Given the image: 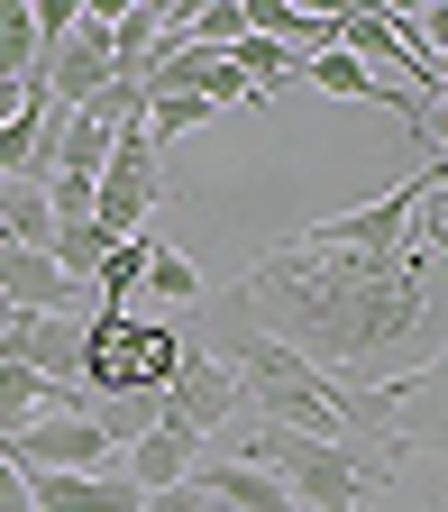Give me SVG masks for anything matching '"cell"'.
<instances>
[{
    "label": "cell",
    "mask_w": 448,
    "mask_h": 512,
    "mask_svg": "<svg viewBox=\"0 0 448 512\" xmlns=\"http://www.w3.org/2000/svg\"><path fill=\"white\" fill-rule=\"evenodd\" d=\"M229 421H238V375H229L220 357L192 348V357L165 375V421H156V430H174V439H192V448H211Z\"/></svg>",
    "instance_id": "obj_4"
},
{
    "label": "cell",
    "mask_w": 448,
    "mask_h": 512,
    "mask_svg": "<svg viewBox=\"0 0 448 512\" xmlns=\"http://www.w3.org/2000/svg\"><path fill=\"white\" fill-rule=\"evenodd\" d=\"M0 83H37V19H28V0H0Z\"/></svg>",
    "instance_id": "obj_17"
},
{
    "label": "cell",
    "mask_w": 448,
    "mask_h": 512,
    "mask_svg": "<svg viewBox=\"0 0 448 512\" xmlns=\"http://www.w3.org/2000/svg\"><path fill=\"white\" fill-rule=\"evenodd\" d=\"M192 485H202V494H220L229 512H302L266 467H238V458H211V448H202V458H192Z\"/></svg>",
    "instance_id": "obj_9"
},
{
    "label": "cell",
    "mask_w": 448,
    "mask_h": 512,
    "mask_svg": "<svg viewBox=\"0 0 448 512\" xmlns=\"http://www.w3.org/2000/svg\"><path fill=\"white\" fill-rule=\"evenodd\" d=\"M147 293H156L165 311H192V302H202L211 284H202V266H192V256H174V247L156 238V256H147Z\"/></svg>",
    "instance_id": "obj_16"
},
{
    "label": "cell",
    "mask_w": 448,
    "mask_h": 512,
    "mask_svg": "<svg viewBox=\"0 0 448 512\" xmlns=\"http://www.w3.org/2000/svg\"><path fill=\"white\" fill-rule=\"evenodd\" d=\"M128 476H28V512H138Z\"/></svg>",
    "instance_id": "obj_10"
},
{
    "label": "cell",
    "mask_w": 448,
    "mask_h": 512,
    "mask_svg": "<svg viewBox=\"0 0 448 512\" xmlns=\"http://www.w3.org/2000/svg\"><path fill=\"white\" fill-rule=\"evenodd\" d=\"M110 147H119V128H110L101 110H55V138H46V165H55V174H74V183H101Z\"/></svg>",
    "instance_id": "obj_8"
},
{
    "label": "cell",
    "mask_w": 448,
    "mask_h": 512,
    "mask_svg": "<svg viewBox=\"0 0 448 512\" xmlns=\"http://www.w3.org/2000/svg\"><path fill=\"white\" fill-rule=\"evenodd\" d=\"M0 512H28V467L0 448Z\"/></svg>",
    "instance_id": "obj_21"
},
{
    "label": "cell",
    "mask_w": 448,
    "mask_h": 512,
    "mask_svg": "<svg viewBox=\"0 0 448 512\" xmlns=\"http://www.w3.org/2000/svg\"><path fill=\"white\" fill-rule=\"evenodd\" d=\"M192 458H202L192 439H174V430H147V439H128V448H119V476L138 485V494H165V485H183V476H192Z\"/></svg>",
    "instance_id": "obj_12"
},
{
    "label": "cell",
    "mask_w": 448,
    "mask_h": 512,
    "mask_svg": "<svg viewBox=\"0 0 448 512\" xmlns=\"http://www.w3.org/2000/svg\"><path fill=\"white\" fill-rule=\"evenodd\" d=\"M211 458H238V467H266L302 512H366L375 494H384V458H357V448H330V439H302V430H275V421H256V412H238L229 430H220V448Z\"/></svg>",
    "instance_id": "obj_2"
},
{
    "label": "cell",
    "mask_w": 448,
    "mask_h": 512,
    "mask_svg": "<svg viewBox=\"0 0 448 512\" xmlns=\"http://www.w3.org/2000/svg\"><path fill=\"white\" fill-rule=\"evenodd\" d=\"M238 302L311 375H330L348 412L448 357V256L421 238V211L403 247H330L320 229H293L238 275Z\"/></svg>",
    "instance_id": "obj_1"
},
{
    "label": "cell",
    "mask_w": 448,
    "mask_h": 512,
    "mask_svg": "<svg viewBox=\"0 0 448 512\" xmlns=\"http://www.w3.org/2000/svg\"><path fill=\"white\" fill-rule=\"evenodd\" d=\"M0 302L10 311H92V293L64 284V266L46 247H10V238H0Z\"/></svg>",
    "instance_id": "obj_7"
},
{
    "label": "cell",
    "mask_w": 448,
    "mask_h": 512,
    "mask_svg": "<svg viewBox=\"0 0 448 512\" xmlns=\"http://www.w3.org/2000/svg\"><path fill=\"white\" fill-rule=\"evenodd\" d=\"M147 256H156V238L138 229V238H119L110 256H101V275L83 284L92 293V311H110V320H138V293H147Z\"/></svg>",
    "instance_id": "obj_11"
},
{
    "label": "cell",
    "mask_w": 448,
    "mask_h": 512,
    "mask_svg": "<svg viewBox=\"0 0 448 512\" xmlns=\"http://www.w3.org/2000/svg\"><path fill=\"white\" fill-rule=\"evenodd\" d=\"M110 247H119V238H110L101 220H74V229H55V247H46V256H55V266H64V284H92Z\"/></svg>",
    "instance_id": "obj_15"
},
{
    "label": "cell",
    "mask_w": 448,
    "mask_h": 512,
    "mask_svg": "<svg viewBox=\"0 0 448 512\" xmlns=\"http://www.w3.org/2000/svg\"><path fill=\"white\" fill-rule=\"evenodd\" d=\"M211 119H220L211 101L174 92V101H147V119H138V128H147V147H174V138H192V128H211Z\"/></svg>",
    "instance_id": "obj_18"
},
{
    "label": "cell",
    "mask_w": 448,
    "mask_h": 512,
    "mask_svg": "<svg viewBox=\"0 0 448 512\" xmlns=\"http://www.w3.org/2000/svg\"><path fill=\"white\" fill-rule=\"evenodd\" d=\"M156 192H165V147H147V128H119V147L101 165V192H92V220L110 238H138L147 211H156Z\"/></svg>",
    "instance_id": "obj_3"
},
{
    "label": "cell",
    "mask_w": 448,
    "mask_h": 512,
    "mask_svg": "<svg viewBox=\"0 0 448 512\" xmlns=\"http://www.w3.org/2000/svg\"><path fill=\"white\" fill-rule=\"evenodd\" d=\"M28 19H37V55H46V46H64V37H74L83 0H28Z\"/></svg>",
    "instance_id": "obj_19"
},
{
    "label": "cell",
    "mask_w": 448,
    "mask_h": 512,
    "mask_svg": "<svg viewBox=\"0 0 448 512\" xmlns=\"http://www.w3.org/2000/svg\"><path fill=\"white\" fill-rule=\"evenodd\" d=\"M0 238H10V247H55L46 183H0Z\"/></svg>",
    "instance_id": "obj_13"
},
{
    "label": "cell",
    "mask_w": 448,
    "mask_h": 512,
    "mask_svg": "<svg viewBox=\"0 0 448 512\" xmlns=\"http://www.w3.org/2000/svg\"><path fill=\"white\" fill-rule=\"evenodd\" d=\"M138 512H229V503H220V494H202V485H192V476H183V485H165V494H147Z\"/></svg>",
    "instance_id": "obj_20"
},
{
    "label": "cell",
    "mask_w": 448,
    "mask_h": 512,
    "mask_svg": "<svg viewBox=\"0 0 448 512\" xmlns=\"http://www.w3.org/2000/svg\"><path fill=\"white\" fill-rule=\"evenodd\" d=\"M10 458H19L28 476H119V448H110L83 412H46V421H28V430L10 439Z\"/></svg>",
    "instance_id": "obj_5"
},
{
    "label": "cell",
    "mask_w": 448,
    "mask_h": 512,
    "mask_svg": "<svg viewBox=\"0 0 448 512\" xmlns=\"http://www.w3.org/2000/svg\"><path fill=\"white\" fill-rule=\"evenodd\" d=\"M165 37V0H119V19H110V55H119V74H138V64L156 55Z\"/></svg>",
    "instance_id": "obj_14"
},
{
    "label": "cell",
    "mask_w": 448,
    "mask_h": 512,
    "mask_svg": "<svg viewBox=\"0 0 448 512\" xmlns=\"http://www.w3.org/2000/svg\"><path fill=\"white\" fill-rule=\"evenodd\" d=\"M83 320L92 311H19L10 320V339H0V357L64 384V394H83Z\"/></svg>",
    "instance_id": "obj_6"
}]
</instances>
